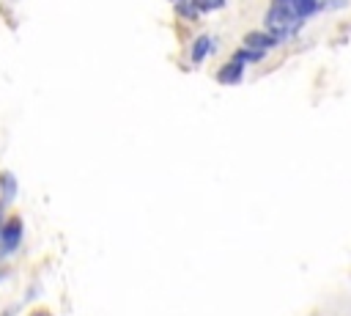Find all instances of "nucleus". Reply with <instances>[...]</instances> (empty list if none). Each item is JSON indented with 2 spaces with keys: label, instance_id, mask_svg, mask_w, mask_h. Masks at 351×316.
<instances>
[{
  "label": "nucleus",
  "instance_id": "obj_2",
  "mask_svg": "<svg viewBox=\"0 0 351 316\" xmlns=\"http://www.w3.org/2000/svg\"><path fill=\"white\" fill-rule=\"evenodd\" d=\"M19 236H22V220H19V217H11V220L3 225L0 239H3V245H5L8 250H14V247L19 245Z\"/></svg>",
  "mask_w": 351,
  "mask_h": 316
},
{
  "label": "nucleus",
  "instance_id": "obj_3",
  "mask_svg": "<svg viewBox=\"0 0 351 316\" xmlns=\"http://www.w3.org/2000/svg\"><path fill=\"white\" fill-rule=\"evenodd\" d=\"M241 74H244V63L241 60H230V63H225L222 69H219V82H225V85H233V82H239L241 80Z\"/></svg>",
  "mask_w": 351,
  "mask_h": 316
},
{
  "label": "nucleus",
  "instance_id": "obj_6",
  "mask_svg": "<svg viewBox=\"0 0 351 316\" xmlns=\"http://www.w3.org/2000/svg\"><path fill=\"white\" fill-rule=\"evenodd\" d=\"M0 184H3V198L11 201L14 192H16V179H14L11 173H0Z\"/></svg>",
  "mask_w": 351,
  "mask_h": 316
},
{
  "label": "nucleus",
  "instance_id": "obj_5",
  "mask_svg": "<svg viewBox=\"0 0 351 316\" xmlns=\"http://www.w3.org/2000/svg\"><path fill=\"white\" fill-rule=\"evenodd\" d=\"M208 49H211V38H208V36H200V38L195 41V47H192V60L200 63V60L206 58Z\"/></svg>",
  "mask_w": 351,
  "mask_h": 316
},
{
  "label": "nucleus",
  "instance_id": "obj_9",
  "mask_svg": "<svg viewBox=\"0 0 351 316\" xmlns=\"http://www.w3.org/2000/svg\"><path fill=\"white\" fill-rule=\"evenodd\" d=\"M33 316H49V313H47V311H36Z\"/></svg>",
  "mask_w": 351,
  "mask_h": 316
},
{
  "label": "nucleus",
  "instance_id": "obj_7",
  "mask_svg": "<svg viewBox=\"0 0 351 316\" xmlns=\"http://www.w3.org/2000/svg\"><path fill=\"white\" fill-rule=\"evenodd\" d=\"M261 58H263V49H244V52L239 49V52L233 55V60H241V63H244V60H261Z\"/></svg>",
  "mask_w": 351,
  "mask_h": 316
},
{
  "label": "nucleus",
  "instance_id": "obj_1",
  "mask_svg": "<svg viewBox=\"0 0 351 316\" xmlns=\"http://www.w3.org/2000/svg\"><path fill=\"white\" fill-rule=\"evenodd\" d=\"M271 8L282 11L285 16H291L293 22H302L304 16H310L318 8V0H274Z\"/></svg>",
  "mask_w": 351,
  "mask_h": 316
},
{
  "label": "nucleus",
  "instance_id": "obj_4",
  "mask_svg": "<svg viewBox=\"0 0 351 316\" xmlns=\"http://www.w3.org/2000/svg\"><path fill=\"white\" fill-rule=\"evenodd\" d=\"M247 47L250 49H266V47H271V44H277V38L271 36V33H247Z\"/></svg>",
  "mask_w": 351,
  "mask_h": 316
},
{
  "label": "nucleus",
  "instance_id": "obj_8",
  "mask_svg": "<svg viewBox=\"0 0 351 316\" xmlns=\"http://www.w3.org/2000/svg\"><path fill=\"white\" fill-rule=\"evenodd\" d=\"M192 5H195L197 11H214V8H222L225 0H192Z\"/></svg>",
  "mask_w": 351,
  "mask_h": 316
},
{
  "label": "nucleus",
  "instance_id": "obj_10",
  "mask_svg": "<svg viewBox=\"0 0 351 316\" xmlns=\"http://www.w3.org/2000/svg\"><path fill=\"white\" fill-rule=\"evenodd\" d=\"M173 3H181V0H173Z\"/></svg>",
  "mask_w": 351,
  "mask_h": 316
}]
</instances>
